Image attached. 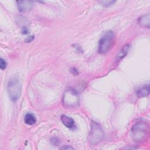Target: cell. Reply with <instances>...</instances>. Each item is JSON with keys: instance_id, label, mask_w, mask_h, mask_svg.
I'll use <instances>...</instances> for the list:
<instances>
[{"instance_id": "obj_5", "label": "cell", "mask_w": 150, "mask_h": 150, "mask_svg": "<svg viewBox=\"0 0 150 150\" xmlns=\"http://www.w3.org/2000/svg\"><path fill=\"white\" fill-rule=\"evenodd\" d=\"M21 88V83L18 78L13 77L9 80L7 84V90L13 101H16L20 97Z\"/></svg>"}, {"instance_id": "obj_7", "label": "cell", "mask_w": 150, "mask_h": 150, "mask_svg": "<svg viewBox=\"0 0 150 150\" xmlns=\"http://www.w3.org/2000/svg\"><path fill=\"white\" fill-rule=\"evenodd\" d=\"M60 120L64 126L69 128H72L74 127V121L73 119L67 115H62L60 116Z\"/></svg>"}, {"instance_id": "obj_3", "label": "cell", "mask_w": 150, "mask_h": 150, "mask_svg": "<svg viewBox=\"0 0 150 150\" xmlns=\"http://www.w3.org/2000/svg\"><path fill=\"white\" fill-rule=\"evenodd\" d=\"M104 138V132L99 124L95 121L91 123L90 130L88 134V142L91 145H97Z\"/></svg>"}, {"instance_id": "obj_4", "label": "cell", "mask_w": 150, "mask_h": 150, "mask_svg": "<svg viewBox=\"0 0 150 150\" xmlns=\"http://www.w3.org/2000/svg\"><path fill=\"white\" fill-rule=\"evenodd\" d=\"M62 103L66 107H76L80 103L79 96L75 90L73 89H67L63 94Z\"/></svg>"}, {"instance_id": "obj_17", "label": "cell", "mask_w": 150, "mask_h": 150, "mask_svg": "<svg viewBox=\"0 0 150 150\" xmlns=\"http://www.w3.org/2000/svg\"><path fill=\"white\" fill-rule=\"evenodd\" d=\"M52 144H54V145H58V144H59V141H58V139H57V138H53L52 139Z\"/></svg>"}, {"instance_id": "obj_14", "label": "cell", "mask_w": 150, "mask_h": 150, "mask_svg": "<svg viewBox=\"0 0 150 150\" xmlns=\"http://www.w3.org/2000/svg\"><path fill=\"white\" fill-rule=\"evenodd\" d=\"M34 39V36H29L26 39H25V42L26 43H29V42H30L32 40H33Z\"/></svg>"}, {"instance_id": "obj_11", "label": "cell", "mask_w": 150, "mask_h": 150, "mask_svg": "<svg viewBox=\"0 0 150 150\" xmlns=\"http://www.w3.org/2000/svg\"><path fill=\"white\" fill-rule=\"evenodd\" d=\"M129 48V45H125L124 46H123L122 48L120 50V52L117 55V60H120L123 57H124L125 55L127 54Z\"/></svg>"}, {"instance_id": "obj_6", "label": "cell", "mask_w": 150, "mask_h": 150, "mask_svg": "<svg viewBox=\"0 0 150 150\" xmlns=\"http://www.w3.org/2000/svg\"><path fill=\"white\" fill-rule=\"evenodd\" d=\"M18 10L21 12H26L30 11L33 6V2L29 1H16Z\"/></svg>"}, {"instance_id": "obj_15", "label": "cell", "mask_w": 150, "mask_h": 150, "mask_svg": "<svg viewBox=\"0 0 150 150\" xmlns=\"http://www.w3.org/2000/svg\"><path fill=\"white\" fill-rule=\"evenodd\" d=\"M71 72L74 75H76V76L79 74V73H78L77 69H76V68H74V67H73V68L71 69Z\"/></svg>"}, {"instance_id": "obj_1", "label": "cell", "mask_w": 150, "mask_h": 150, "mask_svg": "<svg viewBox=\"0 0 150 150\" xmlns=\"http://www.w3.org/2000/svg\"><path fill=\"white\" fill-rule=\"evenodd\" d=\"M131 136L135 142L145 141L149 134V127L146 122L141 121L136 122L131 128Z\"/></svg>"}, {"instance_id": "obj_8", "label": "cell", "mask_w": 150, "mask_h": 150, "mask_svg": "<svg viewBox=\"0 0 150 150\" xmlns=\"http://www.w3.org/2000/svg\"><path fill=\"white\" fill-rule=\"evenodd\" d=\"M137 96L139 97H144L149 95V84H146L139 87L137 90Z\"/></svg>"}, {"instance_id": "obj_16", "label": "cell", "mask_w": 150, "mask_h": 150, "mask_svg": "<svg viewBox=\"0 0 150 150\" xmlns=\"http://www.w3.org/2000/svg\"><path fill=\"white\" fill-rule=\"evenodd\" d=\"M60 149H73L74 148L69 145H66V146H63V147H61Z\"/></svg>"}, {"instance_id": "obj_9", "label": "cell", "mask_w": 150, "mask_h": 150, "mask_svg": "<svg viewBox=\"0 0 150 150\" xmlns=\"http://www.w3.org/2000/svg\"><path fill=\"white\" fill-rule=\"evenodd\" d=\"M138 23L146 28H149V14L147 13L146 15H144L141 16L138 19Z\"/></svg>"}, {"instance_id": "obj_10", "label": "cell", "mask_w": 150, "mask_h": 150, "mask_svg": "<svg viewBox=\"0 0 150 150\" xmlns=\"http://www.w3.org/2000/svg\"><path fill=\"white\" fill-rule=\"evenodd\" d=\"M24 122L27 125H32L36 123V118L33 114L28 113L24 117Z\"/></svg>"}, {"instance_id": "obj_12", "label": "cell", "mask_w": 150, "mask_h": 150, "mask_svg": "<svg viewBox=\"0 0 150 150\" xmlns=\"http://www.w3.org/2000/svg\"><path fill=\"white\" fill-rule=\"evenodd\" d=\"M115 2V1L112 0H105V1H101L99 3L101 4V6L104 7H108L112 5H113Z\"/></svg>"}, {"instance_id": "obj_13", "label": "cell", "mask_w": 150, "mask_h": 150, "mask_svg": "<svg viewBox=\"0 0 150 150\" xmlns=\"http://www.w3.org/2000/svg\"><path fill=\"white\" fill-rule=\"evenodd\" d=\"M7 66V63L6 62V61L3 59L2 58H1L0 59V68L1 70H4L6 69Z\"/></svg>"}, {"instance_id": "obj_2", "label": "cell", "mask_w": 150, "mask_h": 150, "mask_svg": "<svg viewBox=\"0 0 150 150\" xmlns=\"http://www.w3.org/2000/svg\"><path fill=\"white\" fill-rule=\"evenodd\" d=\"M115 35L112 31H107L98 42V52L100 54L107 53L112 47L114 42Z\"/></svg>"}]
</instances>
